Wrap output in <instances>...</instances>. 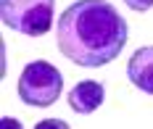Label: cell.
<instances>
[{
    "label": "cell",
    "mask_w": 153,
    "mask_h": 129,
    "mask_svg": "<svg viewBox=\"0 0 153 129\" xmlns=\"http://www.w3.org/2000/svg\"><path fill=\"white\" fill-rule=\"evenodd\" d=\"M127 77L140 92L153 95V45L132 53V58L127 63Z\"/></svg>",
    "instance_id": "obj_5"
},
{
    "label": "cell",
    "mask_w": 153,
    "mask_h": 129,
    "mask_svg": "<svg viewBox=\"0 0 153 129\" xmlns=\"http://www.w3.org/2000/svg\"><path fill=\"white\" fill-rule=\"evenodd\" d=\"M66 129L69 127V124H66V121H61V119H45V121H40V124H37V129Z\"/></svg>",
    "instance_id": "obj_7"
},
{
    "label": "cell",
    "mask_w": 153,
    "mask_h": 129,
    "mask_svg": "<svg viewBox=\"0 0 153 129\" xmlns=\"http://www.w3.org/2000/svg\"><path fill=\"white\" fill-rule=\"evenodd\" d=\"M53 13L56 0H0L3 24L27 37H42L50 32Z\"/></svg>",
    "instance_id": "obj_3"
},
{
    "label": "cell",
    "mask_w": 153,
    "mask_h": 129,
    "mask_svg": "<svg viewBox=\"0 0 153 129\" xmlns=\"http://www.w3.org/2000/svg\"><path fill=\"white\" fill-rule=\"evenodd\" d=\"M16 92L21 103L34 108H48L63 92V74L48 61H29L19 74Z\"/></svg>",
    "instance_id": "obj_2"
},
{
    "label": "cell",
    "mask_w": 153,
    "mask_h": 129,
    "mask_svg": "<svg viewBox=\"0 0 153 129\" xmlns=\"http://www.w3.org/2000/svg\"><path fill=\"white\" fill-rule=\"evenodd\" d=\"M58 50L71 63L100 69L119 58L127 45V21L106 0H76L56 24Z\"/></svg>",
    "instance_id": "obj_1"
},
{
    "label": "cell",
    "mask_w": 153,
    "mask_h": 129,
    "mask_svg": "<svg viewBox=\"0 0 153 129\" xmlns=\"http://www.w3.org/2000/svg\"><path fill=\"white\" fill-rule=\"evenodd\" d=\"M132 11H137V13H143V11H151L153 8V0H124Z\"/></svg>",
    "instance_id": "obj_6"
},
{
    "label": "cell",
    "mask_w": 153,
    "mask_h": 129,
    "mask_svg": "<svg viewBox=\"0 0 153 129\" xmlns=\"http://www.w3.org/2000/svg\"><path fill=\"white\" fill-rule=\"evenodd\" d=\"M103 100H106V90H103V84L95 79H82L79 84L71 87V92H69V108L79 116H87V113L98 111L100 105H103Z\"/></svg>",
    "instance_id": "obj_4"
}]
</instances>
